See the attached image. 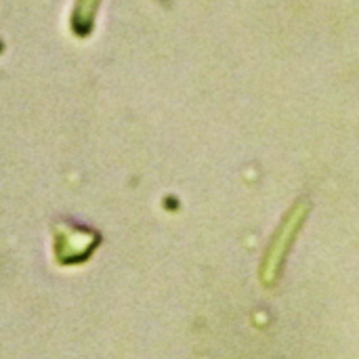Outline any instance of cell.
Wrapping results in <instances>:
<instances>
[{
    "mask_svg": "<svg viewBox=\"0 0 359 359\" xmlns=\"http://www.w3.org/2000/svg\"><path fill=\"white\" fill-rule=\"evenodd\" d=\"M307 212H309V206L305 202H299L286 215V219L282 221L280 229L276 231V236H273V240H271V244L267 248V255H265V261H263V269H261V280H263L265 286H273L278 282V276H280V269H282L284 259L288 255V248L294 242L299 229L303 227Z\"/></svg>",
    "mask_w": 359,
    "mask_h": 359,
    "instance_id": "cell-1",
    "label": "cell"
},
{
    "mask_svg": "<svg viewBox=\"0 0 359 359\" xmlns=\"http://www.w3.org/2000/svg\"><path fill=\"white\" fill-rule=\"evenodd\" d=\"M97 4H99V0H78L76 15H74V23L78 29H86L93 23Z\"/></svg>",
    "mask_w": 359,
    "mask_h": 359,
    "instance_id": "cell-2",
    "label": "cell"
}]
</instances>
